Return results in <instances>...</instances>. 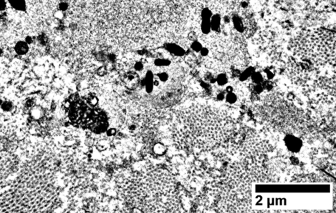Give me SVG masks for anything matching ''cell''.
I'll return each instance as SVG.
<instances>
[{
    "mask_svg": "<svg viewBox=\"0 0 336 213\" xmlns=\"http://www.w3.org/2000/svg\"><path fill=\"white\" fill-rule=\"evenodd\" d=\"M117 194L133 212H179L182 210L176 178L160 167L130 172L120 180Z\"/></svg>",
    "mask_w": 336,
    "mask_h": 213,
    "instance_id": "cell-1",
    "label": "cell"
},
{
    "mask_svg": "<svg viewBox=\"0 0 336 213\" xmlns=\"http://www.w3.org/2000/svg\"><path fill=\"white\" fill-rule=\"evenodd\" d=\"M189 111L178 118L171 130L181 150L196 154L225 148L238 129L233 118L219 108L200 106Z\"/></svg>",
    "mask_w": 336,
    "mask_h": 213,
    "instance_id": "cell-2",
    "label": "cell"
},
{
    "mask_svg": "<svg viewBox=\"0 0 336 213\" xmlns=\"http://www.w3.org/2000/svg\"><path fill=\"white\" fill-rule=\"evenodd\" d=\"M295 55L311 66H335V33L324 28L301 34L292 44Z\"/></svg>",
    "mask_w": 336,
    "mask_h": 213,
    "instance_id": "cell-3",
    "label": "cell"
},
{
    "mask_svg": "<svg viewBox=\"0 0 336 213\" xmlns=\"http://www.w3.org/2000/svg\"><path fill=\"white\" fill-rule=\"evenodd\" d=\"M272 95L267 98L258 111L264 122L286 134H303L310 131L309 121L302 112L286 100Z\"/></svg>",
    "mask_w": 336,
    "mask_h": 213,
    "instance_id": "cell-4",
    "label": "cell"
},
{
    "mask_svg": "<svg viewBox=\"0 0 336 213\" xmlns=\"http://www.w3.org/2000/svg\"><path fill=\"white\" fill-rule=\"evenodd\" d=\"M284 142L287 149L292 153H298L303 146L302 140L295 134H286Z\"/></svg>",
    "mask_w": 336,
    "mask_h": 213,
    "instance_id": "cell-5",
    "label": "cell"
},
{
    "mask_svg": "<svg viewBox=\"0 0 336 213\" xmlns=\"http://www.w3.org/2000/svg\"><path fill=\"white\" fill-rule=\"evenodd\" d=\"M123 82L129 90H135L140 85V76L136 71H129L123 76Z\"/></svg>",
    "mask_w": 336,
    "mask_h": 213,
    "instance_id": "cell-6",
    "label": "cell"
},
{
    "mask_svg": "<svg viewBox=\"0 0 336 213\" xmlns=\"http://www.w3.org/2000/svg\"><path fill=\"white\" fill-rule=\"evenodd\" d=\"M14 50L19 55H24L29 51V45L25 41H19L15 44Z\"/></svg>",
    "mask_w": 336,
    "mask_h": 213,
    "instance_id": "cell-7",
    "label": "cell"
},
{
    "mask_svg": "<svg viewBox=\"0 0 336 213\" xmlns=\"http://www.w3.org/2000/svg\"><path fill=\"white\" fill-rule=\"evenodd\" d=\"M11 6L13 9L20 11H24L27 9L26 0H8Z\"/></svg>",
    "mask_w": 336,
    "mask_h": 213,
    "instance_id": "cell-8",
    "label": "cell"
},
{
    "mask_svg": "<svg viewBox=\"0 0 336 213\" xmlns=\"http://www.w3.org/2000/svg\"><path fill=\"white\" fill-rule=\"evenodd\" d=\"M167 49L169 52L177 56H182L185 53V50L181 47L173 44H168L167 46Z\"/></svg>",
    "mask_w": 336,
    "mask_h": 213,
    "instance_id": "cell-9",
    "label": "cell"
},
{
    "mask_svg": "<svg viewBox=\"0 0 336 213\" xmlns=\"http://www.w3.org/2000/svg\"><path fill=\"white\" fill-rule=\"evenodd\" d=\"M166 152H167V148L161 142H156L154 144L153 147V152L157 156H162L165 154Z\"/></svg>",
    "mask_w": 336,
    "mask_h": 213,
    "instance_id": "cell-10",
    "label": "cell"
},
{
    "mask_svg": "<svg viewBox=\"0 0 336 213\" xmlns=\"http://www.w3.org/2000/svg\"><path fill=\"white\" fill-rule=\"evenodd\" d=\"M86 102H87V104L90 105L91 107L95 108L96 107L97 104H98L99 99L95 95H94L93 94H89L87 97V99H86Z\"/></svg>",
    "mask_w": 336,
    "mask_h": 213,
    "instance_id": "cell-11",
    "label": "cell"
},
{
    "mask_svg": "<svg viewBox=\"0 0 336 213\" xmlns=\"http://www.w3.org/2000/svg\"><path fill=\"white\" fill-rule=\"evenodd\" d=\"M170 64L171 61L168 59H157L154 61V64L158 67H166V66H169Z\"/></svg>",
    "mask_w": 336,
    "mask_h": 213,
    "instance_id": "cell-12",
    "label": "cell"
},
{
    "mask_svg": "<svg viewBox=\"0 0 336 213\" xmlns=\"http://www.w3.org/2000/svg\"><path fill=\"white\" fill-rule=\"evenodd\" d=\"M254 72V69L253 68H249L248 69H246V70L242 72V74H240V80H242V81H244V80H245L246 79L248 78V77L251 76V74Z\"/></svg>",
    "mask_w": 336,
    "mask_h": 213,
    "instance_id": "cell-13",
    "label": "cell"
},
{
    "mask_svg": "<svg viewBox=\"0 0 336 213\" xmlns=\"http://www.w3.org/2000/svg\"><path fill=\"white\" fill-rule=\"evenodd\" d=\"M108 147V141L105 140H100L99 142H97L96 145V148L99 152H103L107 149Z\"/></svg>",
    "mask_w": 336,
    "mask_h": 213,
    "instance_id": "cell-14",
    "label": "cell"
},
{
    "mask_svg": "<svg viewBox=\"0 0 336 213\" xmlns=\"http://www.w3.org/2000/svg\"><path fill=\"white\" fill-rule=\"evenodd\" d=\"M201 30L205 34H208L211 30V24L209 21H203L201 25Z\"/></svg>",
    "mask_w": 336,
    "mask_h": 213,
    "instance_id": "cell-15",
    "label": "cell"
},
{
    "mask_svg": "<svg viewBox=\"0 0 336 213\" xmlns=\"http://www.w3.org/2000/svg\"><path fill=\"white\" fill-rule=\"evenodd\" d=\"M156 76L158 79L160 80V81L161 83H165L168 81L169 79V74L167 72H165V71H162V72H160V73H158Z\"/></svg>",
    "mask_w": 336,
    "mask_h": 213,
    "instance_id": "cell-16",
    "label": "cell"
},
{
    "mask_svg": "<svg viewBox=\"0 0 336 213\" xmlns=\"http://www.w3.org/2000/svg\"><path fill=\"white\" fill-rule=\"evenodd\" d=\"M216 81L219 85H224L228 82L227 76L225 74H221L216 78Z\"/></svg>",
    "mask_w": 336,
    "mask_h": 213,
    "instance_id": "cell-17",
    "label": "cell"
},
{
    "mask_svg": "<svg viewBox=\"0 0 336 213\" xmlns=\"http://www.w3.org/2000/svg\"><path fill=\"white\" fill-rule=\"evenodd\" d=\"M251 79L255 84H260L263 81V77L259 72H254L251 74Z\"/></svg>",
    "mask_w": 336,
    "mask_h": 213,
    "instance_id": "cell-18",
    "label": "cell"
},
{
    "mask_svg": "<svg viewBox=\"0 0 336 213\" xmlns=\"http://www.w3.org/2000/svg\"><path fill=\"white\" fill-rule=\"evenodd\" d=\"M226 102L230 104H234L236 101V95L234 93H227L226 96Z\"/></svg>",
    "mask_w": 336,
    "mask_h": 213,
    "instance_id": "cell-19",
    "label": "cell"
},
{
    "mask_svg": "<svg viewBox=\"0 0 336 213\" xmlns=\"http://www.w3.org/2000/svg\"><path fill=\"white\" fill-rule=\"evenodd\" d=\"M202 44H200V43L196 40V41H192V44H191V49L192 50L195 52H200V50L202 49Z\"/></svg>",
    "mask_w": 336,
    "mask_h": 213,
    "instance_id": "cell-20",
    "label": "cell"
},
{
    "mask_svg": "<svg viewBox=\"0 0 336 213\" xmlns=\"http://www.w3.org/2000/svg\"><path fill=\"white\" fill-rule=\"evenodd\" d=\"M97 74L99 76H104L107 74V69L105 66H100L97 70Z\"/></svg>",
    "mask_w": 336,
    "mask_h": 213,
    "instance_id": "cell-21",
    "label": "cell"
},
{
    "mask_svg": "<svg viewBox=\"0 0 336 213\" xmlns=\"http://www.w3.org/2000/svg\"><path fill=\"white\" fill-rule=\"evenodd\" d=\"M144 68V64L142 62H137L134 64V69L136 71H141Z\"/></svg>",
    "mask_w": 336,
    "mask_h": 213,
    "instance_id": "cell-22",
    "label": "cell"
},
{
    "mask_svg": "<svg viewBox=\"0 0 336 213\" xmlns=\"http://www.w3.org/2000/svg\"><path fill=\"white\" fill-rule=\"evenodd\" d=\"M188 39L191 41H196V40L198 39V37H197L196 34L194 32V31H191V32L188 34Z\"/></svg>",
    "mask_w": 336,
    "mask_h": 213,
    "instance_id": "cell-23",
    "label": "cell"
},
{
    "mask_svg": "<svg viewBox=\"0 0 336 213\" xmlns=\"http://www.w3.org/2000/svg\"><path fill=\"white\" fill-rule=\"evenodd\" d=\"M59 10L62 11V12H64V11H67L68 8V5L67 3L66 2H61L59 4Z\"/></svg>",
    "mask_w": 336,
    "mask_h": 213,
    "instance_id": "cell-24",
    "label": "cell"
},
{
    "mask_svg": "<svg viewBox=\"0 0 336 213\" xmlns=\"http://www.w3.org/2000/svg\"><path fill=\"white\" fill-rule=\"evenodd\" d=\"M107 136L109 137H114L116 135V129L114 128H110V129H108L107 130Z\"/></svg>",
    "mask_w": 336,
    "mask_h": 213,
    "instance_id": "cell-25",
    "label": "cell"
},
{
    "mask_svg": "<svg viewBox=\"0 0 336 213\" xmlns=\"http://www.w3.org/2000/svg\"><path fill=\"white\" fill-rule=\"evenodd\" d=\"M7 7L5 0H0V11H3Z\"/></svg>",
    "mask_w": 336,
    "mask_h": 213,
    "instance_id": "cell-26",
    "label": "cell"
},
{
    "mask_svg": "<svg viewBox=\"0 0 336 213\" xmlns=\"http://www.w3.org/2000/svg\"><path fill=\"white\" fill-rule=\"evenodd\" d=\"M200 54H201V55H202V56H207V55H208V54H209V50H208L207 48H206V47H202V49L200 50Z\"/></svg>",
    "mask_w": 336,
    "mask_h": 213,
    "instance_id": "cell-27",
    "label": "cell"
},
{
    "mask_svg": "<svg viewBox=\"0 0 336 213\" xmlns=\"http://www.w3.org/2000/svg\"><path fill=\"white\" fill-rule=\"evenodd\" d=\"M54 16H55V17H56V18H57V19H62L63 16H64V14H63L62 11L59 10L58 11H57V12L55 13V14H54Z\"/></svg>",
    "mask_w": 336,
    "mask_h": 213,
    "instance_id": "cell-28",
    "label": "cell"
},
{
    "mask_svg": "<svg viewBox=\"0 0 336 213\" xmlns=\"http://www.w3.org/2000/svg\"><path fill=\"white\" fill-rule=\"evenodd\" d=\"M24 41H25L26 42H27L28 45H30V44H32V37H30V36H27V37L25 38Z\"/></svg>",
    "mask_w": 336,
    "mask_h": 213,
    "instance_id": "cell-29",
    "label": "cell"
},
{
    "mask_svg": "<svg viewBox=\"0 0 336 213\" xmlns=\"http://www.w3.org/2000/svg\"><path fill=\"white\" fill-rule=\"evenodd\" d=\"M224 98H225V95H224L223 93H220V94H218L217 99H219V100H222L224 99Z\"/></svg>",
    "mask_w": 336,
    "mask_h": 213,
    "instance_id": "cell-30",
    "label": "cell"
},
{
    "mask_svg": "<svg viewBox=\"0 0 336 213\" xmlns=\"http://www.w3.org/2000/svg\"><path fill=\"white\" fill-rule=\"evenodd\" d=\"M226 92H227V93H231V92H232V87H231V86H229V87H226Z\"/></svg>",
    "mask_w": 336,
    "mask_h": 213,
    "instance_id": "cell-31",
    "label": "cell"
},
{
    "mask_svg": "<svg viewBox=\"0 0 336 213\" xmlns=\"http://www.w3.org/2000/svg\"><path fill=\"white\" fill-rule=\"evenodd\" d=\"M2 54H3V50L1 49V48H0V56L2 55Z\"/></svg>",
    "mask_w": 336,
    "mask_h": 213,
    "instance_id": "cell-32",
    "label": "cell"
}]
</instances>
